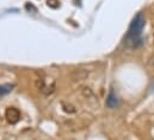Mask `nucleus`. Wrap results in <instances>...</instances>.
Returning <instances> with one entry per match:
<instances>
[{"instance_id": "obj_1", "label": "nucleus", "mask_w": 154, "mask_h": 140, "mask_svg": "<svg viewBox=\"0 0 154 140\" xmlns=\"http://www.w3.org/2000/svg\"><path fill=\"white\" fill-rule=\"evenodd\" d=\"M145 25H146L145 17L140 12L133 19V22H131V24H130V26L128 29V32L125 35V44H127V46H129L131 49H136V48L142 45L141 34H142V30H143Z\"/></svg>"}, {"instance_id": "obj_2", "label": "nucleus", "mask_w": 154, "mask_h": 140, "mask_svg": "<svg viewBox=\"0 0 154 140\" xmlns=\"http://www.w3.org/2000/svg\"><path fill=\"white\" fill-rule=\"evenodd\" d=\"M5 118H6V120H7L8 124L14 125V124H17L20 120L22 116H20V112L17 108H14V107H7L6 110H5Z\"/></svg>"}, {"instance_id": "obj_3", "label": "nucleus", "mask_w": 154, "mask_h": 140, "mask_svg": "<svg viewBox=\"0 0 154 140\" xmlns=\"http://www.w3.org/2000/svg\"><path fill=\"white\" fill-rule=\"evenodd\" d=\"M88 77V71L85 69H75L71 72V80L73 82H81Z\"/></svg>"}, {"instance_id": "obj_4", "label": "nucleus", "mask_w": 154, "mask_h": 140, "mask_svg": "<svg viewBox=\"0 0 154 140\" xmlns=\"http://www.w3.org/2000/svg\"><path fill=\"white\" fill-rule=\"evenodd\" d=\"M118 105H119V102H118L117 95L114 93V90H110V93H109V95L106 98V106H108V108L114 109V108H117Z\"/></svg>"}, {"instance_id": "obj_5", "label": "nucleus", "mask_w": 154, "mask_h": 140, "mask_svg": "<svg viewBox=\"0 0 154 140\" xmlns=\"http://www.w3.org/2000/svg\"><path fill=\"white\" fill-rule=\"evenodd\" d=\"M80 94H81L82 98L86 99V100H92V99H94V94H93L92 89H91L90 87H87V86H84V87L80 88Z\"/></svg>"}, {"instance_id": "obj_6", "label": "nucleus", "mask_w": 154, "mask_h": 140, "mask_svg": "<svg viewBox=\"0 0 154 140\" xmlns=\"http://www.w3.org/2000/svg\"><path fill=\"white\" fill-rule=\"evenodd\" d=\"M61 107H62V110L67 114H74L77 112V108L72 104H67V102H61Z\"/></svg>"}, {"instance_id": "obj_7", "label": "nucleus", "mask_w": 154, "mask_h": 140, "mask_svg": "<svg viewBox=\"0 0 154 140\" xmlns=\"http://www.w3.org/2000/svg\"><path fill=\"white\" fill-rule=\"evenodd\" d=\"M55 89H56V84H55V82H51L49 86H45V87H44V89L42 90V93H43L45 96H49V95H51V94L55 92Z\"/></svg>"}, {"instance_id": "obj_8", "label": "nucleus", "mask_w": 154, "mask_h": 140, "mask_svg": "<svg viewBox=\"0 0 154 140\" xmlns=\"http://www.w3.org/2000/svg\"><path fill=\"white\" fill-rule=\"evenodd\" d=\"M13 84H2L0 86V96H4L8 93H11V90L13 89Z\"/></svg>"}, {"instance_id": "obj_9", "label": "nucleus", "mask_w": 154, "mask_h": 140, "mask_svg": "<svg viewBox=\"0 0 154 140\" xmlns=\"http://www.w3.org/2000/svg\"><path fill=\"white\" fill-rule=\"evenodd\" d=\"M47 5L50 7V8H59L60 7V0H47Z\"/></svg>"}, {"instance_id": "obj_10", "label": "nucleus", "mask_w": 154, "mask_h": 140, "mask_svg": "<svg viewBox=\"0 0 154 140\" xmlns=\"http://www.w3.org/2000/svg\"><path fill=\"white\" fill-rule=\"evenodd\" d=\"M35 86H36V88L38 89V90H43L44 89V87H45V83H44V80L43 78H41V77H38V78H36V82H35Z\"/></svg>"}, {"instance_id": "obj_11", "label": "nucleus", "mask_w": 154, "mask_h": 140, "mask_svg": "<svg viewBox=\"0 0 154 140\" xmlns=\"http://www.w3.org/2000/svg\"><path fill=\"white\" fill-rule=\"evenodd\" d=\"M25 10H26V12H30V13H37V7L34 6L31 2L25 4Z\"/></svg>"}, {"instance_id": "obj_12", "label": "nucleus", "mask_w": 154, "mask_h": 140, "mask_svg": "<svg viewBox=\"0 0 154 140\" xmlns=\"http://www.w3.org/2000/svg\"><path fill=\"white\" fill-rule=\"evenodd\" d=\"M148 64H149L151 67H153V66H154V56H152V57L149 58V62H148Z\"/></svg>"}, {"instance_id": "obj_13", "label": "nucleus", "mask_w": 154, "mask_h": 140, "mask_svg": "<svg viewBox=\"0 0 154 140\" xmlns=\"http://www.w3.org/2000/svg\"><path fill=\"white\" fill-rule=\"evenodd\" d=\"M153 12H154V10H153Z\"/></svg>"}]
</instances>
